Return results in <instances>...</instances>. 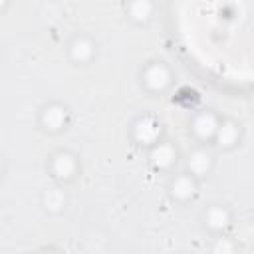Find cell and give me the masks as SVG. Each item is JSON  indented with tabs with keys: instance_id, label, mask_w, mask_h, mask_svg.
I'll return each instance as SVG.
<instances>
[{
	"instance_id": "cell-3",
	"label": "cell",
	"mask_w": 254,
	"mask_h": 254,
	"mask_svg": "<svg viewBox=\"0 0 254 254\" xmlns=\"http://www.w3.org/2000/svg\"><path fill=\"white\" fill-rule=\"evenodd\" d=\"M65 119H67V111H65V107H62V105H50V107H46L44 113H42V123H44L46 129H50V131L62 129V127L65 125Z\"/></svg>"
},
{
	"instance_id": "cell-4",
	"label": "cell",
	"mask_w": 254,
	"mask_h": 254,
	"mask_svg": "<svg viewBox=\"0 0 254 254\" xmlns=\"http://www.w3.org/2000/svg\"><path fill=\"white\" fill-rule=\"evenodd\" d=\"M192 129H194V133H196L200 139H210V137H214V133H216V129H218V121H216V117H214L212 113L204 111V113H200V115L194 119Z\"/></svg>"
},
{
	"instance_id": "cell-13",
	"label": "cell",
	"mask_w": 254,
	"mask_h": 254,
	"mask_svg": "<svg viewBox=\"0 0 254 254\" xmlns=\"http://www.w3.org/2000/svg\"><path fill=\"white\" fill-rule=\"evenodd\" d=\"M153 12V4L143 0V2H133L129 4V14L135 18V20H147Z\"/></svg>"
},
{
	"instance_id": "cell-12",
	"label": "cell",
	"mask_w": 254,
	"mask_h": 254,
	"mask_svg": "<svg viewBox=\"0 0 254 254\" xmlns=\"http://www.w3.org/2000/svg\"><path fill=\"white\" fill-rule=\"evenodd\" d=\"M44 204L50 208V210H60L64 204H65V194L62 189H50L46 194H44Z\"/></svg>"
},
{
	"instance_id": "cell-11",
	"label": "cell",
	"mask_w": 254,
	"mask_h": 254,
	"mask_svg": "<svg viewBox=\"0 0 254 254\" xmlns=\"http://www.w3.org/2000/svg\"><path fill=\"white\" fill-rule=\"evenodd\" d=\"M230 216H228V210L222 208V206H212L208 212H206V222L210 228L218 230V228H224L228 224Z\"/></svg>"
},
{
	"instance_id": "cell-5",
	"label": "cell",
	"mask_w": 254,
	"mask_h": 254,
	"mask_svg": "<svg viewBox=\"0 0 254 254\" xmlns=\"http://www.w3.org/2000/svg\"><path fill=\"white\" fill-rule=\"evenodd\" d=\"M52 169H54L56 177H60V179H69V177L75 173V159H73V155H69V153H58V155L54 157Z\"/></svg>"
},
{
	"instance_id": "cell-1",
	"label": "cell",
	"mask_w": 254,
	"mask_h": 254,
	"mask_svg": "<svg viewBox=\"0 0 254 254\" xmlns=\"http://www.w3.org/2000/svg\"><path fill=\"white\" fill-rule=\"evenodd\" d=\"M161 135V125L153 117H143L135 123V139L139 143H155Z\"/></svg>"
},
{
	"instance_id": "cell-6",
	"label": "cell",
	"mask_w": 254,
	"mask_h": 254,
	"mask_svg": "<svg viewBox=\"0 0 254 254\" xmlns=\"http://www.w3.org/2000/svg\"><path fill=\"white\" fill-rule=\"evenodd\" d=\"M175 149L169 145V143H159V145H155L153 147V151H151V161H153V165L155 167H159V169H165V167H169L173 161H175Z\"/></svg>"
},
{
	"instance_id": "cell-16",
	"label": "cell",
	"mask_w": 254,
	"mask_h": 254,
	"mask_svg": "<svg viewBox=\"0 0 254 254\" xmlns=\"http://www.w3.org/2000/svg\"><path fill=\"white\" fill-rule=\"evenodd\" d=\"M0 171H2V167H0Z\"/></svg>"
},
{
	"instance_id": "cell-10",
	"label": "cell",
	"mask_w": 254,
	"mask_h": 254,
	"mask_svg": "<svg viewBox=\"0 0 254 254\" xmlns=\"http://www.w3.org/2000/svg\"><path fill=\"white\" fill-rule=\"evenodd\" d=\"M194 189H196V187H194V181H192L190 177H187V175L177 177L175 183H173V187H171L173 194H175L177 198H181V200L192 196V194H194Z\"/></svg>"
},
{
	"instance_id": "cell-9",
	"label": "cell",
	"mask_w": 254,
	"mask_h": 254,
	"mask_svg": "<svg viewBox=\"0 0 254 254\" xmlns=\"http://www.w3.org/2000/svg\"><path fill=\"white\" fill-rule=\"evenodd\" d=\"M69 52H71V58L75 62H87L93 56V44L87 38H75Z\"/></svg>"
},
{
	"instance_id": "cell-7",
	"label": "cell",
	"mask_w": 254,
	"mask_h": 254,
	"mask_svg": "<svg viewBox=\"0 0 254 254\" xmlns=\"http://www.w3.org/2000/svg\"><path fill=\"white\" fill-rule=\"evenodd\" d=\"M210 165H212V157H210V153H206V151H202V149L190 153V157H189V169H190L194 175H204V173H208Z\"/></svg>"
},
{
	"instance_id": "cell-2",
	"label": "cell",
	"mask_w": 254,
	"mask_h": 254,
	"mask_svg": "<svg viewBox=\"0 0 254 254\" xmlns=\"http://www.w3.org/2000/svg\"><path fill=\"white\" fill-rule=\"evenodd\" d=\"M169 81H171V73L163 64H153V65L147 67V71H145L147 87L159 91V89H165L169 85Z\"/></svg>"
},
{
	"instance_id": "cell-8",
	"label": "cell",
	"mask_w": 254,
	"mask_h": 254,
	"mask_svg": "<svg viewBox=\"0 0 254 254\" xmlns=\"http://www.w3.org/2000/svg\"><path fill=\"white\" fill-rule=\"evenodd\" d=\"M214 137H216L218 145H222V147H230V145H234L236 139H238V127H236L232 121H224L222 125L218 123V129H216Z\"/></svg>"
},
{
	"instance_id": "cell-15",
	"label": "cell",
	"mask_w": 254,
	"mask_h": 254,
	"mask_svg": "<svg viewBox=\"0 0 254 254\" xmlns=\"http://www.w3.org/2000/svg\"><path fill=\"white\" fill-rule=\"evenodd\" d=\"M44 254H58V252H44Z\"/></svg>"
},
{
	"instance_id": "cell-14",
	"label": "cell",
	"mask_w": 254,
	"mask_h": 254,
	"mask_svg": "<svg viewBox=\"0 0 254 254\" xmlns=\"http://www.w3.org/2000/svg\"><path fill=\"white\" fill-rule=\"evenodd\" d=\"M214 254H234V244L228 238H218L212 248Z\"/></svg>"
}]
</instances>
